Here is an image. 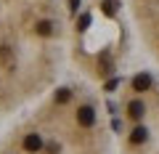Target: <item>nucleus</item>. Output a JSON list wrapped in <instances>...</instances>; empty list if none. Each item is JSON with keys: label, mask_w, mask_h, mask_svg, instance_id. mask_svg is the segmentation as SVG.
Here are the masks:
<instances>
[{"label": "nucleus", "mask_w": 159, "mask_h": 154, "mask_svg": "<svg viewBox=\"0 0 159 154\" xmlns=\"http://www.w3.org/2000/svg\"><path fill=\"white\" fill-rule=\"evenodd\" d=\"M69 0H0V130L72 72Z\"/></svg>", "instance_id": "f257e3e1"}, {"label": "nucleus", "mask_w": 159, "mask_h": 154, "mask_svg": "<svg viewBox=\"0 0 159 154\" xmlns=\"http://www.w3.org/2000/svg\"><path fill=\"white\" fill-rule=\"evenodd\" d=\"M0 154H117L109 98L69 72L0 130Z\"/></svg>", "instance_id": "f03ea898"}, {"label": "nucleus", "mask_w": 159, "mask_h": 154, "mask_svg": "<svg viewBox=\"0 0 159 154\" xmlns=\"http://www.w3.org/2000/svg\"><path fill=\"white\" fill-rule=\"evenodd\" d=\"M117 154H159V72L130 67L109 98Z\"/></svg>", "instance_id": "7ed1b4c3"}, {"label": "nucleus", "mask_w": 159, "mask_h": 154, "mask_svg": "<svg viewBox=\"0 0 159 154\" xmlns=\"http://www.w3.org/2000/svg\"><path fill=\"white\" fill-rule=\"evenodd\" d=\"M125 11L143 61L159 72V0H125Z\"/></svg>", "instance_id": "20e7f679"}]
</instances>
